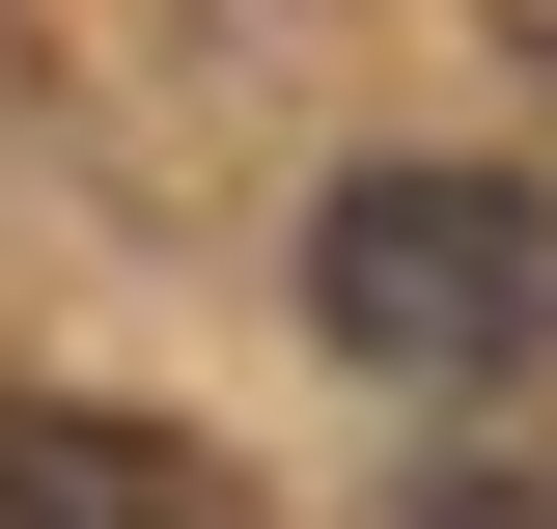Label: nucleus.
<instances>
[{
    "label": "nucleus",
    "instance_id": "f257e3e1",
    "mask_svg": "<svg viewBox=\"0 0 557 529\" xmlns=\"http://www.w3.org/2000/svg\"><path fill=\"white\" fill-rule=\"evenodd\" d=\"M307 334L391 391H530L557 362V196L530 168H335L307 196Z\"/></svg>",
    "mask_w": 557,
    "mask_h": 529
},
{
    "label": "nucleus",
    "instance_id": "f03ea898",
    "mask_svg": "<svg viewBox=\"0 0 557 529\" xmlns=\"http://www.w3.org/2000/svg\"><path fill=\"white\" fill-rule=\"evenodd\" d=\"M0 529H223V473L112 391H0Z\"/></svg>",
    "mask_w": 557,
    "mask_h": 529
},
{
    "label": "nucleus",
    "instance_id": "7ed1b4c3",
    "mask_svg": "<svg viewBox=\"0 0 557 529\" xmlns=\"http://www.w3.org/2000/svg\"><path fill=\"white\" fill-rule=\"evenodd\" d=\"M418 529H557V446H474V473H446Z\"/></svg>",
    "mask_w": 557,
    "mask_h": 529
},
{
    "label": "nucleus",
    "instance_id": "20e7f679",
    "mask_svg": "<svg viewBox=\"0 0 557 529\" xmlns=\"http://www.w3.org/2000/svg\"><path fill=\"white\" fill-rule=\"evenodd\" d=\"M0 84H28V28H0Z\"/></svg>",
    "mask_w": 557,
    "mask_h": 529
}]
</instances>
